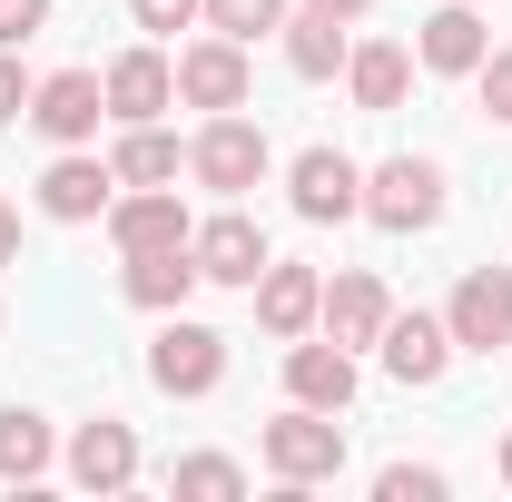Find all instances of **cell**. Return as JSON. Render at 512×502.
Returning <instances> with one entry per match:
<instances>
[{"mask_svg":"<svg viewBox=\"0 0 512 502\" xmlns=\"http://www.w3.org/2000/svg\"><path fill=\"white\" fill-rule=\"evenodd\" d=\"M109 197H119V168H99V158H50V178H40V207L60 217V227H79V217H109Z\"/></svg>","mask_w":512,"mask_h":502,"instance_id":"5bb4252c","label":"cell"},{"mask_svg":"<svg viewBox=\"0 0 512 502\" xmlns=\"http://www.w3.org/2000/svg\"><path fill=\"white\" fill-rule=\"evenodd\" d=\"M503 483H512V434H503Z\"/></svg>","mask_w":512,"mask_h":502,"instance_id":"d6a6232c","label":"cell"},{"mask_svg":"<svg viewBox=\"0 0 512 502\" xmlns=\"http://www.w3.org/2000/svg\"><path fill=\"white\" fill-rule=\"evenodd\" d=\"M444 365H453V325L444 315H384V375L434 384Z\"/></svg>","mask_w":512,"mask_h":502,"instance_id":"9a60e30c","label":"cell"},{"mask_svg":"<svg viewBox=\"0 0 512 502\" xmlns=\"http://www.w3.org/2000/svg\"><path fill=\"white\" fill-rule=\"evenodd\" d=\"M384 315H394V296H384V276H365V266H355V276H335V286H325L316 325L335 335V345H345V355H355V345H384Z\"/></svg>","mask_w":512,"mask_h":502,"instance_id":"7c38bea8","label":"cell"},{"mask_svg":"<svg viewBox=\"0 0 512 502\" xmlns=\"http://www.w3.org/2000/svg\"><path fill=\"white\" fill-rule=\"evenodd\" d=\"M30 119H40V138L79 148V138H99V119H109V89H99L89 69H60V79L30 89Z\"/></svg>","mask_w":512,"mask_h":502,"instance_id":"ba28073f","label":"cell"},{"mask_svg":"<svg viewBox=\"0 0 512 502\" xmlns=\"http://www.w3.org/2000/svg\"><path fill=\"white\" fill-rule=\"evenodd\" d=\"M453 345H473V355H493V345H512V266H473L463 286H453Z\"/></svg>","mask_w":512,"mask_h":502,"instance_id":"8992f818","label":"cell"},{"mask_svg":"<svg viewBox=\"0 0 512 502\" xmlns=\"http://www.w3.org/2000/svg\"><path fill=\"white\" fill-rule=\"evenodd\" d=\"M30 109V79H20V60H0V119H20Z\"/></svg>","mask_w":512,"mask_h":502,"instance_id":"f546056e","label":"cell"},{"mask_svg":"<svg viewBox=\"0 0 512 502\" xmlns=\"http://www.w3.org/2000/svg\"><path fill=\"white\" fill-rule=\"evenodd\" d=\"M168 483H178L188 502H237V493H247V473H237L227 453H188V463H178Z\"/></svg>","mask_w":512,"mask_h":502,"instance_id":"cb8c5ba5","label":"cell"},{"mask_svg":"<svg viewBox=\"0 0 512 502\" xmlns=\"http://www.w3.org/2000/svg\"><path fill=\"white\" fill-rule=\"evenodd\" d=\"M148 375H158V394H217L227 384V335L217 325H158V345H148Z\"/></svg>","mask_w":512,"mask_h":502,"instance_id":"277c9868","label":"cell"},{"mask_svg":"<svg viewBox=\"0 0 512 502\" xmlns=\"http://www.w3.org/2000/svg\"><path fill=\"white\" fill-rule=\"evenodd\" d=\"M188 168H197V188H217V197H247L256 178L276 168V148H266V128H256V119H237V109H217V119L197 128Z\"/></svg>","mask_w":512,"mask_h":502,"instance_id":"7a4b0ae2","label":"cell"},{"mask_svg":"<svg viewBox=\"0 0 512 502\" xmlns=\"http://www.w3.org/2000/svg\"><path fill=\"white\" fill-rule=\"evenodd\" d=\"M10 256H20V217L0 207V266H10Z\"/></svg>","mask_w":512,"mask_h":502,"instance_id":"4dcf8cb0","label":"cell"},{"mask_svg":"<svg viewBox=\"0 0 512 502\" xmlns=\"http://www.w3.org/2000/svg\"><path fill=\"white\" fill-rule=\"evenodd\" d=\"M247 296H256V325H266V335H306L316 306H325L316 266H276V256H266V276H256Z\"/></svg>","mask_w":512,"mask_h":502,"instance_id":"2e32d148","label":"cell"},{"mask_svg":"<svg viewBox=\"0 0 512 502\" xmlns=\"http://www.w3.org/2000/svg\"><path fill=\"white\" fill-rule=\"evenodd\" d=\"M286 394L316 404V414H345V404H355V355H345L335 335H325V345H296V355H286Z\"/></svg>","mask_w":512,"mask_h":502,"instance_id":"d6986e66","label":"cell"},{"mask_svg":"<svg viewBox=\"0 0 512 502\" xmlns=\"http://www.w3.org/2000/svg\"><path fill=\"white\" fill-rule=\"evenodd\" d=\"M306 10H325V20H355V10H365V0H306Z\"/></svg>","mask_w":512,"mask_h":502,"instance_id":"1f68e13d","label":"cell"},{"mask_svg":"<svg viewBox=\"0 0 512 502\" xmlns=\"http://www.w3.org/2000/svg\"><path fill=\"white\" fill-rule=\"evenodd\" d=\"M266 473H276L286 493L335 483V473H345V424H335V414H316V404L276 414V424H266Z\"/></svg>","mask_w":512,"mask_h":502,"instance_id":"6da1fadb","label":"cell"},{"mask_svg":"<svg viewBox=\"0 0 512 502\" xmlns=\"http://www.w3.org/2000/svg\"><path fill=\"white\" fill-rule=\"evenodd\" d=\"M99 89H109V119L138 128V119H158V109L178 99V60H158V50H119Z\"/></svg>","mask_w":512,"mask_h":502,"instance_id":"8fae6325","label":"cell"},{"mask_svg":"<svg viewBox=\"0 0 512 502\" xmlns=\"http://www.w3.org/2000/svg\"><path fill=\"white\" fill-rule=\"evenodd\" d=\"M138 10V30H188V20H207V0H128Z\"/></svg>","mask_w":512,"mask_h":502,"instance_id":"83f0119b","label":"cell"},{"mask_svg":"<svg viewBox=\"0 0 512 502\" xmlns=\"http://www.w3.org/2000/svg\"><path fill=\"white\" fill-rule=\"evenodd\" d=\"M207 30H227V40H266V30H286V0H207Z\"/></svg>","mask_w":512,"mask_h":502,"instance_id":"d4e9b609","label":"cell"},{"mask_svg":"<svg viewBox=\"0 0 512 502\" xmlns=\"http://www.w3.org/2000/svg\"><path fill=\"white\" fill-rule=\"evenodd\" d=\"M40 473H50V424L10 404L0 414V483H40Z\"/></svg>","mask_w":512,"mask_h":502,"instance_id":"7402d4cb","label":"cell"},{"mask_svg":"<svg viewBox=\"0 0 512 502\" xmlns=\"http://www.w3.org/2000/svg\"><path fill=\"white\" fill-rule=\"evenodd\" d=\"M207 286L197 276V247H148V256H128V306H148V315H178Z\"/></svg>","mask_w":512,"mask_h":502,"instance_id":"e0dca14e","label":"cell"},{"mask_svg":"<svg viewBox=\"0 0 512 502\" xmlns=\"http://www.w3.org/2000/svg\"><path fill=\"white\" fill-rule=\"evenodd\" d=\"M365 217L394 227V237L434 227V217H444V168H434V158H384L375 178H365Z\"/></svg>","mask_w":512,"mask_h":502,"instance_id":"3957f363","label":"cell"},{"mask_svg":"<svg viewBox=\"0 0 512 502\" xmlns=\"http://www.w3.org/2000/svg\"><path fill=\"white\" fill-rule=\"evenodd\" d=\"M286 60H296V79H335V69H345V30H335L325 10L286 20Z\"/></svg>","mask_w":512,"mask_h":502,"instance_id":"603a6c76","label":"cell"},{"mask_svg":"<svg viewBox=\"0 0 512 502\" xmlns=\"http://www.w3.org/2000/svg\"><path fill=\"white\" fill-rule=\"evenodd\" d=\"M109 168H119V188H178V138H168L158 119H138V128L119 138V158H109Z\"/></svg>","mask_w":512,"mask_h":502,"instance_id":"44dd1931","label":"cell"},{"mask_svg":"<svg viewBox=\"0 0 512 502\" xmlns=\"http://www.w3.org/2000/svg\"><path fill=\"white\" fill-rule=\"evenodd\" d=\"M286 188H296V217H316V227L365 217V168H355L345 148H306V158L286 168Z\"/></svg>","mask_w":512,"mask_h":502,"instance_id":"5b68a950","label":"cell"},{"mask_svg":"<svg viewBox=\"0 0 512 502\" xmlns=\"http://www.w3.org/2000/svg\"><path fill=\"white\" fill-rule=\"evenodd\" d=\"M375 493L384 502H444V473H434V463H384Z\"/></svg>","mask_w":512,"mask_h":502,"instance_id":"484cf974","label":"cell"},{"mask_svg":"<svg viewBox=\"0 0 512 502\" xmlns=\"http://www.w3.org/2000/svg\"><path fill=\"white\" fill-rule=\"evenodd\" d=\"M178 99L207 109V119H217V109H247V40H227V30H217V40L178 50Z\"/></svg>","mask_w":512,"mask_h":502,"instance_id":"52a82bcc","label":"cell"},{"mask_svg":"<svg viewBox=\"0 0 512 502\" xmlns=\"http://www.w3.org/2000/svg\"><path fill=\"white\" fill-rule=\"evenodd\" d=\"M473 89H483V119H512V50H483Z\"/></svg>","mask_w":512,"mask_h":502,"instance_id":"4316f807","label":"cell"},{"mask_svg":"<svg viewBox=\"0 0 512 502\" xmlns=\"http://www.w3.org/2000/svg\"><path fill=\"white\" fill-rule=\"evenodd\" d=\"M483 50H493V40H483L473 0H444V10L424 20V40H414V60H424V69H444V79H473V69H483Z\"/></svg>","mask_w":512,"mask_h":502,"instance_id":"ac0fdd59","label":"cell"},{"mask_svg":"<svg viewBox=\"0 0 512 502\" xmlns=\"http://www.w3.org/2000/svg\"><path fill=\"white\" fill-rule=\"evenodd\" d=\"M345 89H355V109H404V89H414V50H394V40L345 50Z\"/></svg>","mask_w":512,"mask_h":502,"instance_id":"ffe728a7","label":"cell"},{"mask_svg":"<svg viewBox=\"0 0 512 502\" xmlns=\"http://www.w3.org/2000/svg\"><path fill=\"white\" fill-rule=\"evenodd\" d=\"M69 483H79V493H128V483H138V434H128V424H79Z\"/></svg>","mask_w":512,"mask_h":502,"instance_id":"4fadbf2b","label":"cell"},{"mask_svg":"<svg viewBox=\"0 0 512 502\" xmlns=\"http://www.w3.org/2000/svg\"><path fill=\"white\" fill-rule=\"evenodd\" d=\"M188 247H197V276H207V286H256V276H266V227L237 217V207H227V217H207Z\"/></svg>","mask_w":512,"mask_h":502,"instance_id":"9c48e42d","label":"cell"},{"mask_svg":"<svg viewBox=\"0 0 512 502\" xmlns=\"http://www.w3.org/2000/svg\"><path fill=\"white\" fill-rule=\"evenodd\" d=\"M109 237H119V256H148V247H188V207H178V188H138V197H109Z\"/></svg>","mask_w":512,"mask_h":502,"instance_id":"30bf717a","label":"cell"},{"mask_svg":"<svg viewBox=\"0 0 512 502\" xmlns=\"http://www.w3.org/2000/svg\"><path fill=\"white\" fill-rule=\"evenodd\" d=\"M40 20H50V0H0V40H30Z\"/></svg>","mask_w":512,"mask_h":502,"instance_id":"f1b7e54d","label":"cell"}]
</instances>
